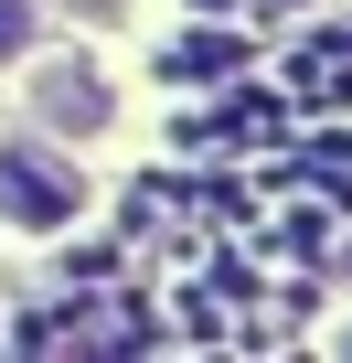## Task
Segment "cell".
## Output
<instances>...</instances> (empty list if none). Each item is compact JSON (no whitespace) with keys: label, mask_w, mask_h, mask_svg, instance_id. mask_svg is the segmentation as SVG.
<instances>
[{"label":"cell","mask_w":352,"mask_h":363,"mask_svg":"<svg viewBox=\"0 0 352 363\" xmlns=\"http://www.w3.org/2000/svg\"><path fill=\"white\" fill-rule=\"evenodd\" d=\"M75 203H86V182H75L43 139H0V225L54 235V225H75Z\"/></svg>","instance_id":"1"},{"label":"cell","mask_w":352,"mask_h":363,"mask_svg":"<svg viewBox=\"0 0 352 363\" xmlns=\"http://www.w3.org/2000/svg\"><path fill=\"white\" fill-rule=\"evenodd\" d=\"M33 107H43V128H75V139H86V128H107V86H96L86 65H54V75L33 86Z\"/></svg>","instance_id":"2"},{"label":"cell","mask_w":352,"mask_h":363,"mask_svg":"<svg viewBox=\"0 0 352 363\" xmlns=\"http://www.w3.org/2000/svg\"><path fill=\"white\" fill-rule=\"evenodd\" d=\"M43 43V0H0V65H22Z\"/></svg>","instance_id":"3"},{"label":"cell","mask_w":352,"mask_h":363,"mask_svg":"<svg viewBox=\"0 0 352 363\" xmlns=\"http://www.w3.org/2000/svg\"><path fill=\"white\" fill-rule=\"evenodd\" d=\"M341 363H352V331H341Z\"/></svg>","instance_id":"4"}]
</instances>
